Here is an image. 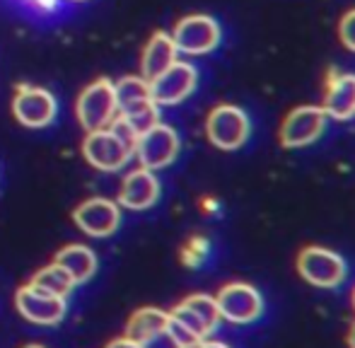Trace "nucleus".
<instances>
[{
	"mask_svg": "<svg viewBox=\"0 0 355 348\" xmlns=\"http://www.w3.org/2000/svg\"><path fill=\"white\" fill-rule=\"evenodd\" d=\"M138 136L121 116L104 131H92L83 141V155L102 172H119L136 150Z\"/></svg>",
	"mask_w": 355,
	"mask_h": 348,
	"instance_id": "1",
	"label": "nucleus"
},
{
	"mask_svg": "<svg viewBox=\"0 0 355 348\" xmlns=\"http://www.w3.org/2000/svg\"><path fill=\"white\" fill-rule=\"evenodd\" d=\"M114 92H116L119 116L138 136H143L145 131H150V128L159 123V107L153 102L150 82L145 78H121L119 82H114Z\"/></svg>",
	"mask_w": 355,
	"mask_h": 348,
	"instance_id": "2",
	"label": "nucleus"
},
{
	"mask_svg": "<svg viewBox=\"0 0 355 348\" xmlns=\"http://www.w3.org/2000/svg\"><path fill=\"white\" fill-rule=\"evenodd\" d=\"M119 119V104L114 82L107 78H99L92 85H87L78 97V121L87 133L104 131Z\"/></svg>",
	"mask_w": 355,
	"mask_h": 348,
	"instance_id": "3",
	"label": "nucleus"
},
{
	"mask_svg": "<svg viewBox=\"0 0 355 348\" xmlns=\"http://www.w3.org/2000/svg\"><path fill=\"white\" fill-rule=\"evenodd\" d=\"M252 123L244 109L234 104H218L206 121L208 141L220 150H239L249 141Z\"/></svg>",
	"mask_w": 355,
	"mask_h": 348,
	"instance_id": "4",
	"label": "nucleus"
},
{
	"mask_svg": "<svg viewBox=\"0 0 355 348\" xmlns=\"http://www.w3.org/2000/svg\"><path fill=\"white\" fill-rule=\"evenodd\" d=\"M220 39H223V29L211 15H189V17L179 19L172 29L174 46L179 53H187V56L211 53L220 44Z\"/></svg>",
	"mask_w": 355,
	"mask_h": 348,
	"instance_id": "5",
	"label": "nucleus"
},
{
	"mask_svg": "<svg viewBox=\"0 0 355 348\" xmlns=\"http://www.w3.org/2000/svg\"><path fill=\"white\" fill-rule=\"evenodd\" d=\"M297 271L309 286L334 290L346 278V261L341 254L324 247H307L297 256Z\"/></svg>",
	"mask_w": 355,
	"mask_h": 348,
	"instance_id": "6",
	"label": "nucleus"
},
{
	"mask_svg": "<svg viewBox=\"0 0 355 348\" xmlns=\"http://www.w3.org/2000/svg\"><path fill=\"white\" fill-rule=\"evenodd\" d=\"M220 317L232 324H252L263 315V297L252 283H227L215 295Z\"/></svg>",
	"mask_w": 355,
	"mask_h": 348,
	"instance_id": "7",
	"label": "nucleus"
},
{
	"mask_svg": "<svg viewBox=\"0 0 355 348\" xmlns=\"http://www.w3.org/2000/svg\"><path fill=\"white\" fill-rule=\"evenodd\" d=\"M179 148H182V143H179L177 131L167 123H157L150 131H145L143 136H138L133 155L138 157L141 167L155 172L172 165L179 155Z\"/></svg>",
	"mask_w": 355,
	"mask_h": 348,
	"instance_id": "8",
	"label": "nucleus"
},
{
	"mask_svg": "<svg viewBox=\"0 0 355 348\" xmlns=\"http://www.w3.org/2000/svg\"><path fill=\"white\" fill-rule=\"evenodd\" d=\"M15 307L24 320L34 322V324H44V327H53L66 317V297L53 295L46 293L42 288L32 286H22L15 295Z\"/></svg>",
	"mask_w": 355,
	"mask_h": 348,
	"instance_id": "9",
	"label": "nucleus"
},
{
	"mask_svg": "<svg viewBox=\"0 0 355 348\" xmlns=\"http://www.w3.org/2000/svg\"><path fill=\"white\" fill-rule=\"evenodd\" d=\"M327 112L322 107H314V104L293 109L281 126L283 148H304L319 141L324 128H327Z\"/></svg>",
	"mask_w": 355,
	"mask_h": 348,
	"instance_id": "10",
	"label": "nucleus"
},
{
	"mask_svg": "<svg viewBox=\"0 0 355 348\" xmlns=\"http://www.w3.org/2000/svg\"><path fill=\"white\" fill-rule=\"evenodd\" d=\"M196 82H198L196 68L187 61H177L162 76L150 80V94H153V102L157 107H172V104L184 102L196 89Z\"/></svg>",
	"mask_w": 355,
	"mask_h": 348,
	"instance_id": "11",
	"label": "nucleus"
},
{
	"mask_svg": "<svg viewBox=\"0 0 355 348\" xmlns=\"http://www.w3.org/2000/svg\"><path fill=\"white\" fill-rule=\"evenodd\" d=\"M12 114L22 126L44 128L56 119V99L44 87L19 85L12 99Z\"/></svg>",
	"mask_w": 355,
	"mask_h": 348,
	"instance_id": "12",
	"label": "nucleus"
},
{
	"mask_svg": "<svg viewBox=\"0 0 355 348\" xmlns=\"http://www.w3.org/2000/svg\"><path fill=\"white\" fill-rule=\"evenodd\" d=\"M73 220L85 235L109 237L121 223V206L109 198H87L75 208Z\"/></svg>",
	"mask_w": 355,
	"mask_h": 348,
	"instance_id": "13",
	"label": "nucleus"
},
{
	"mask_svg": "<svg viewBox=\"0 0 355 348\" xmlns=\"http://www.w3.org/2000/svg\"><path fill=\"white\" fill-rule=\"evenodd\" d=\"M159 198V179L153 170L138 167L131 174L123 177V184L119 189V206L128 211H145L155 206Z\"/></svg>",
	"mask_w": 355,
	"mask_h": 348,
	"instance_id": "14",
	"label": "nucleus"
},
{
	"mask_svg": "<svg viewBox=\"0 0 355 348\" xmlns=\"http://www.w3.org/2000/svg\"><path fill=\"white\" fill-rule=\"evenodd\" d=\"M322 109L327 116L336 121H348L355 116V76L353 73H336L327 78V92H324Z\"/></svg>",
	"mask_w": 355,
	"mask_h": 348,
	"instance_id": "15",
	"label": "nucleus"
},
{
	"mask_svg": "<svg viewBox=\"0 0 355 348\" xmlns=\"http://www.w3.org/2000/svg\"><path fill=\"white\" fill-rule=\"evenodd\" d=\"M177 46L172 42V34L167 32H155L150 37V42L143 49L141 58V78L145 80H155L157 76H162L169 66L177 63Z\"/></svg>",
	"mask_w": 355,
	"mask_h": 348,
	"instance_id": "16",
	"label": "nucleus"
},
{
	"mask_svg": "<svg viewBox=\"0 0 355 348\" xmlns=\"http://www.w3.org/2000/svg\"><path fill=\"white\" fill-rule=\"evenodd\" d=\"M53 261L71 273L75 286H78V283L89 281V278L94 276V271H97V254H94V252L89 250V247H85V245L63 247Z\"/></svg>",
	"mask_w": 355,
	"mask_h": 348,
	"instance_id": "17",
	"label": "nucleus"
},
{
	"mask_svg": "<svg viewBox=\"0 0 355 348\" xmlns=\"http://www.w3.org/2000/svg\"><path fill=\"white\" fill-rule=\"evenodd\" d=\"M167 322H169V312L157 310V307H143V310H136L128 317L126 336L138 341V344H145L155 334L167 329Z\"/></svg>",
	"mask_w": 355,
	"mask_h": 348,
	"instance_id": "18",
	"label": "nucleus"
},
{
	"mask_svg": "<svg viewBox=\"0 0 355 348\" xmlns=\"http://www.w3.org/2000/svg\"><path fill=\"white\" fill-rule=\"evenodd\" d=\"M29 283L37 286V288H42V290H46V293H53V295H61V297H66L68 293L75 288V281L71 278V273H68L63 266H58L56 261L49 263V266L42 268V271L34 273Z\"/></svg>",
	"mask_w": 355,
	"mask_h": 348,
	"instance_id": "19",
	"label": "nucleus"
},
{
	"mask_svg": "<svg viewBox=\"0 0 355 348\" xmlns=\"http://www.w3.org/2000/svg\"><path fill=\"white\" fill-rule=\"evenodd\" d=\"M182 302L198 317V320L203 322V324L208 327V329H211V331L218 329V324H220V320H223V317H220V310H218V302H215V297L206 295V293H196V295L184 297Z\"/></svg>",
	"mask_w": 355,
	"mask_h": 348,
	"instance_id": "20",
	"label": "nucleus"
},
{
	"mask_svg": "<svg viewBox=\"0 0 355 348\" xmlns=\"http://www.w3.org/2000/svg\"><path fill=\"white\" fill-rule=\"evenodd\" d=\"M338 34H341V44L348 49V51L355 53V8L348 10L341 17V24H338Z\"/></svg>",
	"mask_w": 355,
	"mask_h": 348,
	"instance_id": "21",
	"label": "nucleus"
},
{
	"mask_svg": "<svg viewBox=\"0 0 355 348\" xmlns=\"http://www.w3.org/2000/svg\"><path fill=\"white\" fill-rule=\"evenodd\" d=\"M143 348H182L177 344V341L169 336V331L164 329V331H159V334H155L153 339H148L145 344H141Z\"/></svg>",
	"mask_w": 355,
	"mask_h": 348,
	"instance_id": "22",
	"label": "nucleus"
},
{
	"mask_svg": "<svg viewBox=\"0 0 355 348\" xmlns=\"http://www.w3.org/2000/svg\"><path fill=\"white\" fill-rule=\"evenodd\" d=\"M107 348H143L138 341H133V339H128V336H119V339H114V341H109Z\"/></svg>",
	"mask_w": 355,
	"mask_h": 348,
	"instance_id": "23",
	"label": "nucleus"
},
{
	"mask_svg": "<svg viewBox=\"0 0 355 348\" xmlns=\"http://www.w3.org/2000/svg\"><path fill=\"white\" fill-rule=\"evenodd\" d=\"M27 3L37 5V8H42V10H53V8H56V0H27Z\"/></svg>",
	"mask_w": 355,
	"mask_h": 348,
	"instance_id": "24",
	"label": "nucleus"
},
{
	"mask_svg": "<svg viewBox=\"0 0 355 348\" xmlns=\"http://www.w3.org/2000/svg\"><path fill=\"white\" fill-rule=\"evenodd\" d=\"M198 348H230L227 344H223V341H211V339H206V341H201L198 344Z\"/></svg>",
	"mask_w": 355,
	"mask_h": 348,
	"instance_id": "25",
	"label": "nucleus"
},
{
	"mask_svg": "<svg viewBox=\"0 0 355 348\" xmlns=\"http://www.w3.org/2000/svg\"><path fill=\"white\" fill-rule=\"evenodd\" d=\"M348 348H355V322H353L351 331H348Z\"/></svg>",
	"mask_w": 355,
	"mask_h": 348,
	"instance_id": "26",
	"label": "nucleus"
},
{
	"mask_svg": "<svg viewBox=\"0 0 355 348\" xmlns=\"http://www.w3.org/2000/svg\"><path fill=\"white\" fill-rule=\"evenodd\" d=\"M24 348H44V346H39V344H29V346H24Z\"/></svg>",
	"mask_w": 355,
	"mask_h": 348,
	"instance_id": "27",
	"label": "nucleus"
},
{
	"mask_svg": "<svg viewBox=\"0 0 355 348\" xmlns=\"http://www.w3.org/2000/svg\"><path fill=\"white\" fill-rule=\"evenodd\" d=\"M353 307H355V290H353Z\"/></svg>",
	"mask_w": 355,
	"mask_h": 348,
	"instance_id": "28",
	"label": "nucleus"
},
{
	"mask_svg": "<svg viewBox=\"0 0 355 348\" xmlns=\"http://www.w3.org/2000/svg\"><path fill=\"white\" fill-rule=\"evenodd\" d=\"M189 348H198V346H189Z\"/></svg>",
	"mask_w": 355,
	"mask_h": 348,
	"instance_id": "29",
	"label": "nucleus"
},
{
	"mask_svg": "<svg viewBox=\"0 0 355 348\" xmlns=\"http://www.w3.org/2000/svg\"><path fill=\"white\" fill-rule=\"evenodd\" d=\"M75 3H80V0H75Z\"/></svg>",
	"mask_w": 355,
	"mask_h": 348,
	"instance_id": "30",
	"label": "nucleus"
}]
</instances>
